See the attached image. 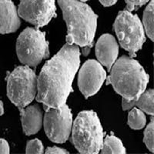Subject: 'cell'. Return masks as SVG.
<instances>
[{"label": "cell", "mask_w": 154, "mask_h": 154, "mask_svg": "<svg viewBox=\"0 0 154 154\" xmlns=\"http://www.w3.org/2000/svg\"><path fill=\"white\" fill-rule=\"evenodd\" d=\"M80 53L75 45L66 43L42 67L37 81V101L46 108L66 103L80 63Z\"/></svg>", "instance_id": "6da1fadb"}, {"label": "cell", "mask_w": 154, "mask_h": 154, "mask_svg": "<svg viewBox=\"0 0 154 154\" xmlns=\"http://www.w3.org/2000/svg\"><path fill=\"white\" fill-rule=\"evenodd\" d=\"M67 26V43L84 49L87 55L93 46L97 15L86 4L77 0H58Z\"/></svg>", "instance_id": "7a4b0ae2"}, {"label": "cell", "mask_w": 154, "mask_h": 154, "mask_svg": "<svg viewBox=\"0 0 154 154\" xmlns=\"http://www.w3.org/2000/svg\"><path fill=\"white\" fill-rule=\"evenodd\" d=\"M107 83L111 84L116 93L128 100H137L145 91L149 75L139 62L123 56L110 69Z\"/></svg>", "instance_id": "3957f363"}, {"label": "cell", "mask_w": 154, "mask_h": 154, "mask_svg": "<svg viewBox=\"0 0 154 154\" xmlns=\"http://www.w3.org/2000/svg\"><path fill=\"white\" fill-rule=\"evenodd\" d=\"M72 143L81 153H98L103 143V131L93 111L79 112L74 121Z\"/></svg>", "instance_id": "277c9868"}, {"label": "cell", "mask_w": 154, "mask_h": 154, "mask_svg": "<svg viewBox=\"0 0 154 154\" xmlns=\"http://www.w3.org/2000/svg\"><path fill=\"white\" fill-rule=\"evenodd\" d=\"M35 72L26 66H19L8 76L7 96L19 109L25 108L34 100L37 93Z\"/></svg>", "instance_id": "5b68a950"}, {"label": "cell", "mask_w": 154, "mask_h": 154, "mask_svg": "<svg viewBox=\"0 0 154 154\" xmlns=\"http://www.w3.org/2000/svg\"><path fill=\"white\" fill-rule=\"evenodd\" d=\"M16 52L22 63L28 66H37L42 60L49 56L45 32L38 29H26L18 38Z\"/></svg>", "instance_id": "8992f818"}, {"label": "cell", "mask_w": 154, "mask_h": 154, "mask_svg": "<svg viewBox=\"0 0 154 154\" xmlns=\"http://www.w3.org/2000/svg\"><path fill=\"white\" fill-rule=\"evenodd\" d=\"M113 26L121 46L131 56H136L146 41L143 26L137 15L128 10L121 11Z\"/></svg>", "instance_id": "52a82bcc"}, {"label": "cell", "mask_w": 154, "mask_h": 154, "mask_svg": "<svg viewBox=\"0 0 154 154\" xmlns=\"http://www.w3.org/2000/svg\"><path fill=\"white\" fill-rule=\"evenodd\" d=\"M44 129L48 138L56 143H63L69 137L72 115L66 104L56 108H46Z\"/></svg>", "instance_id": "ba28073f"}, {"label": "cell", "mask_w": 154, "mask_h": 154, "mask_svg": "<svg viewBox=\"0 0 154 154\" xmlns=\"http://www.w3.org/2000/svg\"><path fill=\"white\" fill-rule=\"evenodd\" d=\"M18 13L37 28L42 27L56 16L55 0H21Z\"/></svg>", "instance_id": "9c48e42d"}, {"label": "cell", "mask_w": 154, "mask_h": 154, "mask_svg": "<svg viewBox=\"0 0 154 154\" xmlns=\"http://www.w3.org/2000/svg\"><path fill=\"white\" fill-rule=\"evenodd\" d=\"M78 84L81 93L88 98L100 90L106 78V72L101 63L94 60H89L80 69Z\"/></svg>", "instance_id": "30bf717a"}, {"label": "cell", "mask_w": 154, "mask_h": 154, "mask_svg": "<svg viewBox=\"0 0 154 154\" xmlns=\"http://www.w3.org/2000/svg\"><path fill=\"white\" fill-rule=\"evenodd\" d=\"M119 46L116 38L109 34H104L96 45V57L101 64L110 70L117 59Z\"/></svg>", "instance_id": "8fae6325"}, {"label": "cell", "mask_w": 154, "mask_h": 154, "mask_svg": "<svg viewBox=\"0 0 154 154\" xmlns=\"http://www.w3.org/2000/svg\"><path fill=\"white\" fill-rule=\"evenodd\" d=\"M20 19L12 0H0V33L15 32L20 26Z\"/></svg>", "instance_id": "7c38bea8"}, {"label": "cell", "mask_w": 154, "mask_h": 154, "mask_svg": "<svg viewBox=\"0 0 154 154\" xmlns=\"http://www.w3.org/2000/svg\"><path fill=\"white\" fill-rule=\"evenodd\" d=\"M19 110L25 134L30 136L38 133L42 124V113L40 107L38 105H32L26 108H20Z\"/></svg>", "instance_id": "4fadbf2b"}, {"label": "cell", "mask_w": 154, "mask_h": 154, "mask_svg": "<svg viewBox=\"0 0 154 154\" xmlns=\"http://www.w3.org/2000/svg\"><path fill=\"white\" fill-rule=\"evenodd\" d=\"M154 92L152 89L144 91L137 100H128L123 98L122 106L123 110H128L133 106H137L143 112L149 115H153V97Z\"/></svg>", "instance_id": "5bb4252c"}, {"label": "cell", "mask_w": 154, "mask_h": 154, "mask_svg": "<svg viewBox=\"0 0 154 154\" xmlns=\"http://www.w3.org/2000/svg\"><path fill=\"white\" fill-rule=\"evenodd\" d=\"M100 150L102 153H126L124 146L114 136H109L105 139Z\"/></svg>", "instance_id": "9a60e30c"}, {"label": "cell", "mask_w": 154, "mask_h": 154, "mask_svg": "<svg viewBox=\"0 0 154 154\" xmlns=\"http://www.w3.org/2000/svg\"><path fill=\"white\" fill-rule=\"evenodd\" d=\"M146 118L142 110L133 108L129 113L128 124L133 130H141L145 126Z\"/></svg>", "instance_id": "2e32d148"}, {"label": "cell", "mask_w": 154, "mask_h": 154, "mask_svg": "<svg viewBox=\"0 0 154 154\" xmlns=\"http://www.w3.org/2000/svg\"><path fill=\"white\" fill-rule=\"evenodd\" d=\"M153 0L147 5L143 13V25L148 36L153 40Z\"/></svg>", "instance_id": "e0dca14e"}, {"label": "cell", "mask_w": 154, "mask_h": 154, "mask_svg": "<svg viewBox=\"0 0 154 154\" xmlns=\"http://www.w3.org/2000/svg\"><path fill=\"white\" fill-rule=\"evenodd\" d=\"M153 130L154 123L153 119H151V122L146 129L144 132V143L149 151L153 152L154 144H153Z\"/></svg>", "instance_id": "ac0fdd59"}, {"label": "cell", "mask_w": 154, "mask_h": 154, "mask_svg": "<svg viewBox=\"0 0 154 154\" xmlns=\"http://www.w3.org/2000/svg\"><path fill=\"white\" fill-rule=\"evenodd\" d=\"M26 153H42L43 146L42 142L38 139L32 140L27 143Z\"/></svg>", "instance_id": "d6986e66"}, {"label": "cell", "mask_w": 154, "mask_h": 154, "mask_svg": "<svg viewBox=\"0 0 154 154\" xmlns=\"http://www.w3.org/2000/svg\"><path fill=\"white\" fill-rule=\"evenodd\" d=\"M149 0H126V10L131 11L141 7L142 5L146 3Z\"/></svg>", "instance_id": "ffe728a7"}, {"label": "cell", "mask_w": 154, "mask_h": 154, "mask_svg": "<svg viewBox=\"0 0 154 154\" xmlns=\"http://www.w3.org/2000/svg\"><path fill=\"white\" fill-rule=\"evenodd\" d=\"M0 153H9V146L7 141L3 139H0Z\"/></svg>", "instance_id": "44dd1931"}, {"label": "cell", "mask_w": 154, "mask_h": 154, "mask_svg": "<svg viewBox=\"0 0 154 154\" xmlns=\"http://www.w3.org/2000/svg\"><path fill=\"white\" fill-rule=\"evenodd\" d=\"M46 153H68L66 149H62V148H59L57 146H53V147H49L46 150Z\"/></svg>", "instance_id": "7402d4cb"}, {"label": "cell", "mask_w": 154, "mask_h": 154, "mask_svg": "<svg viewBox=\"0 0 154 154\" xmlns=\"http://www.w3.org/2000/svg\"><path fill=\"white\" fill-rule=\"evenodd\" d=\"M100 2L104 6H111L117 2V0H100Z\"/></svg>", "instance_id": "603a6c76"}, {"label": "cell", "mask_w": 154, "mask_h": 154, "mask_svg": "<svg viewBox=\"0 0 154 154\" xmlns=\"http://www.w3.org/2000/svg\"><path fill=\"white\" fill-rule=\"evenodd\" d=\"M4 112V109H3V103H2V101H0V116L2 115Z\"/></svg>", "instance_id": "cb8c5ba5"}, {"label": "cell", "mask_w": 154, "mask_h": 154, "mask_svg": "<svg viewBox=\"0 0 154 154\" xmlns=\"http://www.w3.org/2000/svg\"><path fill=\"white\" fill-rule=\"evenodd\" d=\"M81 1H82V2H86V1H88V0H81Z\"/></svg>", "instance_id": "d4e9b609"}]
</instances>
